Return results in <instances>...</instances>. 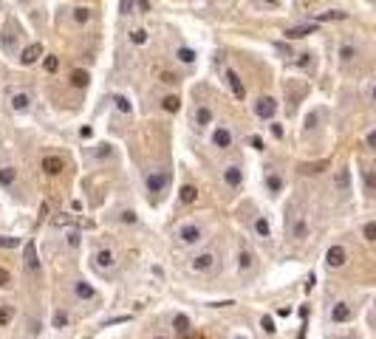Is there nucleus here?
I'll return each mask as SVG.
<instances>
[{
  "label": "nucleus",
  "mask_w": 376,
  "mask_h": 339,
  "mask_svg": "<svg viewBox=\"0 0 376 339\" xmlns=\"http://www.w3.org/2000/svg\"><path fill=\"white\" fill-rule=\"evenodd\" d=\"M167 184H170V173L167 170H156V173L147 175V192L156 198V195H162L164 189H167Z\"/></svg>",
  "instance_id": "obj_1"
},
{
  "label": "nucleus",
  "mask_w": 376,
  "mask_h": 339,
  "mask_svg": "<svg viewBox=\"0 0 376 339\" xmlns=\"http://www.w3.org/2000/svg\"><path fill=\"white\" fill-rule=\"evenodd\" d=\"M178 243L181 246H195L201 240V226L198 224H184L181 229H178Z\"/></svg>",
  "instance_id": "obj_2"
},
{
  "label": "nucleus",
  "mask_w": 376,
  "mask_h": 339,
  "mask_svg": "<svg viewBox=\"0 0 376 339\" xmlns=\"http://www.w3.org/2000/svg\"><path fill=\"white\" fill-rule=\"evenodd\" d=\"M215 263H218V257H215V252H201L192 257V272H198V275H206V272H212Z\"/></svg>",
  "instance_id": "obj_3"
},
{
  "label": "nucleus",
  "mask_w": 376,
  "mask_h": 339,
  "mask_svg": "<svg viewBox=\"0 0 376 339\" xmlns=\"http://www.w3.org/2000/svg\"><path fill=\"white\" fill-rule=\"evenodd\" d=\"M227 85H229V91H232V96L235 99H246V85H243V80L238 77V71H232V68H227Z\"/></svg>",
  "instance_id": "obj_4"
},
{
  "label": "nucleus",
  "mask_w": 376,
  "mask_h": 339,
  "mask_svg": "<svg viewBox=\"0 0 376 339\" xmlns=\"http://www.w3.org/2000/svg\"><path fill=\"white\" fill-rule=\"evenodd\" d=\"M255 113L260 116V119H272V116L277 113V99L275 96H260V99L255 102Z\"/></svg>",
  "instance_id": "obj_5"
},
{
  "label": "nucleus",
  "mask_w": 376,
  "mask_h": 339,
  "mask_svg": "<svg viewBox=\"0 0 376 339\" xmlns=\"http://www.w3.org/2000/svg\"><path fill=\"white\" fill-rule=\"evenodd\" d=\"M345 260H348V252H345V246H331L326 252V263L331 268H340V266H345Z\"/></svg>",
  "instance_id": "obj_6"
},
{
  "label": "nucleus",
  "mask_w": 376,
  "mask_h": 339,
  "mask_svg": "<svg viewBox=\"0 0 376 339\" xmlns=\"http://www.w3.org/2000/svg\"><path fill=\"white\" fill-rule=\"evenodd\" d=\"M23 260H26V268H29L31 275H37V272H40V260H37L34 240H29V243H26V249H23Z\"/></svg>",
  "instance_id": "obj_7"
},
{
  "label": "nucleus",
  "mask_w": 376,
  "mask_h": 339,
  "mask_svg": "<svg viewBox=\"0 0 376 339\" xmlns=\"http://www.w3.org/2000/svg\"><path fill=\"white\" fill-rule=\"evenodd\" d=\"M212 145H215V147H221V150H229V147H232V130L224 127V124H221V127H215V133H212Z\"/></svg>",
  "instance_id": "obj_8"
},
{
  "label": "nucleus",
  "mask_w": 376,
  "mask_h": 339,
  "mask_svg": "<svg viewBox=\"0 0 376 339\" xmlns=\"http://www.w3.org/2000/svg\"><path fill=\"white\" fill-rule=\"evenodd\" d=\"M40 57H43V45L40 43H31V45H26V48L20 51V62L23 65H34Z\"/></svg>",
  "instance_id": "obj_9"
},
{
  "label": "nucleus",
  "mask_w": 376,
  "mask_h": 339,
  "mask_svg": "<svg viewBox=\"0 0 376 339\" xmlns=\"http://www.w3.org/2000/svg\"><path fill=\"white\" fill-rule=\"evenodd\" d=\"M40 167H43V173H45V175H60V173L65 170V161L60 159V156H45Z\"/></svg>",
  "instance_id": "obj_10"
},
{
  "label": "nucleus",
  "mask_w": 376,
  "mask_h": 339,
  "mask_svg": "<svg viewBox=\"0 0 376 339\" xmlns=\"http://www.w3.org/2000/svg\"><path fill=\"white\" fill-rule=\"evenodd\" d=\"M93 263H96V268L108 272V268H114V266H116V254L111 252V249H102V252L93 254Z\"/></svg>",
  "instance_id": "obj_11"
},
{
  "label": "nucleus",
  "mask_w": 376,
  "mask_h": 339,
  "mask_svg": "<svg viewBox=\"0 0 376 339\" xmlns=\"http://www.w3.org/2000/svg\"><path fill=\"white\" fill-rule=\"evenodd\" d=\"M224 181H227V187H241L243 184V170L238 164H229L227 170H224Z\"/></svg>",
  "instance_id": "obj_12"
},
{
  "label": "nucleus",
  "mask_w": 376,
  "mask_h": 339,
  "mask_svg": "<svg viewBox=\"0 0 376 339\" xmlns=\"http://www.w3.org/2000/svg\"><path fill=\"white\" fill-rule=\"evenodd\" d=\"M351 317H354V308L348 303H337L331 308V319L334 322H351Z\"/></svg>",
  "instance_id": "obj_13"
},
{
  "label": "nucleus",
  "mask_w": 376,
  "mask_h": 339,
  "mask_svg": "<svg viewBox=\"0 0 376 339\" xmlns=\"http://www.w3.org/2000/svg\"><path fill=\"white\" fill-rule=\"evenodd\" d=\"M31 108V96L29 94H12V110L17 113H26Z\"/></svg>",
  "instance_id": "obj_14"
},
{
  "label": "nucleus",
  "mask_w": 376,
  "mask_h": 339,
  "mask_svg": "<svg viewBox=\"0 0 376 339\" xmlns=\"http://www.w3.org/2000/svg\"><path fill=\"white\" fill-rule=\"evenodd\" d=\"M314 34V26L311 23H305V26H291V29H286V37L289 40H300V37H308Z\"/></svg>",
  "instance_id": "obj_15"
},
{
  "label": "nucleus",
  "mask_w": 376,
  "mask_h": 339,
  "mask_svg": "<svg viewBox=\"0 0 376 339\" xmlns=\"http://www.w3.org/2000/svg\"><path fill=\"white\" fill-rule=\"evenodd\" d=\"M195 198H198V189L192 187V184H184V187L178 189V201L181 204H195Z\"/></svg>",
  "instance_id": "obj_16"
},
{
  "label": "nucleus",
  "mask_w": 376,
  "mask_h": 339,
  "mask_svg": "<svg viewBox=\"0 0 376 339\" xmlns=\"http://www.w3.org/2000/svg\"><path fill=\"white\" fill-rule=\"evenodd\" d=\"M209 122H212V110L206 108V105H198V108H195V124H198V127H206Z\"/></svg>",
  "instance_id": "obj_17"
},
{
  "label": "nucleus",
  "mask_w": 376,
  "mask_h": 339,
  "mask_svg": "<svg viewBox=\"0 0 376 339\" xmlns=\"http://www.w3.org/2000/svg\"><path fill=\"white\" fill-rule=\"evenodd\" d=\"M17 181V170L15 167H0V187H12Z\"/></svg>",
  "instance_id": "obj_18"
},
{
  "label": "nucleus",
  "mask_w": 376,
  "mask_h": 339,
  "mask_svg": "<svg viewBox=\"0 0 376 339\" xmlns=\"http://www.w3.org/2000/svg\"><path fill=\"white\" fill-rule=\"evenodd\" d=\"M74 294H77L79 300H93V289L88 286L85 280H77V283H74Z\"/></svg>",
  "instance_id": "obj_19"
},
{
  "label": "nucleus",
  "mask_w": 376,
  "mask_h": 339,
  "mask_svg": "<svg viewBox=\"0 0 376 339\" xmlns=\"http://www.w3.org/2000/svg\"><path fill=\"white\" fill-rule=\"evenodd\" d=\"M255 232H257V238H269L272 235V224H269V218H257L255 221Z\"/></svg>",
  "instance_id": "obj_20"
},
{
  "label": "nucleus",
  "mask_w": 376,
  "mask_h": 339,
  "mask_svg": "<svg viewBox=\"0 0 376 339\" xmlns=\"http://www.w3.org/2000/svg\"><path fill=\"white\" fill-rule=\"evenodd\" d=\"M238 266H241V272H252L255 257H252V252H249V249H243V252L238 254Z\"/></svg>",
  "instance_id": "obj_21"
},
{
  "label": "nucleus",
  "mask_w": 376,
  "mask_h": 339,
  "mask_svg": "<svg viewBox=\"0 0 376 339\" xmlns=\"http://www.w3.org/2000/svg\"><path fill=\"white\" fill-rule=\"evenodd\" d=\"M173 328H176V333L181 336V333L192 331L190 328V317H184V314H176V319H173Z\"/></svg>",
  "instance_id": "obj_22"
},
{
  "label": "nucleus",
  "mask_w": 376,
  "mask_h": 339,
  "mask_svg": "<svg viewBox=\"0 0 376 339\" xmlns=\"http://www.w3.org/2000/svg\"><path fill=\"white\" fill-rule=\"evenodd\" d=\"M356 54H359V51H356L354 43H342V45H340V59H342V62H351Z\"/></svg>",
  "instance_id": "obj_23"
},
{
  "label": "nucleus",
  "mask_w": 376,
  "mask_h": 339,
  "mask_svg": "<svg viewBox=\"0 0 376 339\" xmlns=\"http://www.w3.org/2000/svg\"><path fill=\"white\" fill-rule=\"evenodd\" d=\"M162 108L167 110V113H176V110L181 108V99H178L176 94H170V96H164V99H162Z\"/></svg>",
  "instance_id": "obj_24"
},
{
  "label": "nucleus",
  "mask_w": 376,
  "mask_h": 339,
  "mask_svg": "<svg viewBox=\"0 0 376 339\" xmlns=\"http://www.w3.org/2000/svg\"><path fill=\"white\" fill-rule=\"evenodd\" d=\"M334 184H337V189H340V192H348V187H351V173H348V170H340Z\"/></svg>",
  "instance_id": "obj_25"
},
{
  "label": "nucleus",
  "mask_w": 376,
  "mask_h": 339,
  "mask_svg": "<svg viewBox=\"0 0 376 339\" xmlns=\"http://www.w3.org/2000/svg\"><path fill=\"white\" fill-rule=\"evenodd\" d=\"M88 82H91L88 71H74V74H71V85H74V88H88Z\"/></svg>",
  "instance_id": "obj_26"
},
{
  "label": "nucleus",
  "mask_w": 376,
  "mask_h": 339,
  "mask_svg": "<svg viewBox=\"0 0 376 339\" xmlns=\"http://www.w3.org/2000/svg\"><path fill=\"white\" fill-rule=\"evenodd\" d=\"M114 105H116V110H119V113H133V105L128 102V96L116 94V96H114Z\"/></svg>",
  "instance_id": "obj_27"
},
{
  "label": "nucleus",
  "mask_w": 376,
  "mask_h": 339,
  "mask_svg": "<svg viewBox=\"0 0 376 339\" xmlns=\"http://www.w3.org/2000/svg\"><path fill=\"white\" fill-rule=\"evenodd\" d=\"M12 319H15V308L12 305H0V328H6Z\"/></svg>",
  "instance_id": "obj_28"
},
{
  "label": "nucleus",
  "mask_w": 376,
  "mask_h": 339,
  "mask_svg": "<svg viewBox=\"0 0 376 339\" xmlns=\"http://www.w3.org/2000/svg\"><path fill=\"white\" fill-rule=\"evenodd\" d=\"M266 187H269V192H280V189H283V181H280V175H277V173H269V175H266Z\"/></svg>",
  "instance_id": "obj_29"
},
{
  "label": "nucleus",
  "mask_w": 376,
  "mask_h": 339,
  "mask_svg": "<svg viewBox=\"0 0 376 339\" xmlns=\"http://www.w3.org/2000/svg\"><path fill=\"white\" fill-rule=\"evenodd\" d=\"M176 57L181 59L184 65H192V62H195V51H192V48H178Z\"/></svg>",
  "instance_id": "obj_30"
},
{
  "label": "nucleus",
  "mask_w": 376,
  "mask_h": 339,
  "mask_svg": "<svg viewBox=\"0 0 376 339\" xmlns=\"http://www.w3.org/2000/svg\"><path fill=\"white\" fill-rule=\"evenodd\" d=\"M291 235H294V238H297V240H303L305 235H308V224H305L303 218H300L297 224H294V229H291Z\"/></svg>",
  "instance_id": "obj_31"
},
{
  "label": "nucleus",
  "mask_w": 376,
  "mask_h": 339,
  "mask_svg": "<svg viewBox=\"0 0 376 339\" xmlns=\"http://www.w3.org/2000/svg\"><path fill=\"white\" fill-rule=\"evenodd\" d=\"M362 235H365L370 243H376V221H368V224L362 226Z\"/></svg>",
  "instance_id": "obj_32"
},
{
  "label": "nucleus",
  "mask_w": 376,
  "mask_h": 339,
  "mask_svg": "<svg viewBox=\"0 0 376 339\" xmlns=\"http://www.w3.org/2000/svg\"><path fill=\"white\" fill-rule=\"evenodd\" d=\"M93 156H96V159H108V156H114V147L111 145H96L93 147Z\"/></svg>",
  "instance_id": "obj_33"
},
{
  "label": "nucleus",
  "mask_w": 376,
  "mask_h": 339,
  "mask_svg": "<svg viewBox=\"0 0 376 339\" xmlns=\"http://www.w3.org/2000/svg\"><path fill=\"white\" fill-rule=\"evenodd\" d=\"M20 238H9V235H0V249H17Z\"/></svg>",
  "instance_id": "obj_34"
},
{
  "label": "nucleus",
  "mask_w": 376,
  "mask_h": 339,
  "mask_svg": "<svg viewBox=\"0 0 376 339\" xmlns=\"http://www.w3.org/2000/svg\"><path fill=\"white\" fill-rule=\"evenodd\" d=\"M130 40H133L136 45L147 43V31H144V29H136V31H130Z\"/></svg>",
  "instance_id": "obj_35"
},
{
  "label": "nucleus",
  "mask_w": 376,
  "mask_h": 339,
  "mask_svg": "<svg viewBox=\"0 0 376 339\" xmlns=\"http://www.w3.org/2000/svg\"><path fill=\"white\" fill-rule=\"evenodd\" d=\"M317 20H345V12H323Z\"/></svg>",
  "instance_id": "obj_36"
},
{
  "label": "nucleus",
  "mask_w": 376,
  "mask_h": 339,
  "mask_svg": "<svg viewBox=\"0 0 376 339\" xmlns=\"http://www.w3.org/2000/svg\"><path fill=\"white\" fill-rule=\"evenodd\" d=\"M74 20H77V23H88V20H91V12H88V9H74Z\"/></svg>",
  "instance_id": "obj_37"
},
{
  "label": "nucleus",
  "mask_w": 376,
  "mask_h": 339,
  "mask_svg": "<svg viewBox=\"0 0 376 339\" xmlns=\"http://www.w3.org/2000/svg\"><path fill=\"white\" fill-rule=\"evenodd\" d=\"M65 325H68V314H65V311H57V314H54V328H65Z\"/></svg>",
  "instance_id": "obj_38"
},
{
  "label": "nucleus",
  "mask_w": 376,
  "mask_h": 339,
  "mask_svg": "<svg viewBox=\"0 0 376 339\" xmlns=\"http://www.w3.org/2000/svg\"><path fill=\"white\" fill-rule=\"evenodd\" d=\"M365 187H368L370 192L376 189V173H373V170H365Z\"/></svg>",
  "instance_id": "obj_39"
},
{
  "label": "nucleus",
  "mask_w": 376,
  "mask_h": 339,
  "mask_svg": "<svg viewBox=\"0 0 376 339\" xmlns=\"http://www.w3.org/2000/svg\"><path fill=\"white\" fill-rule=\"evenodd\" d=\"M260 328H263L266 333H275V331H277V328H275V319H272V317H263V319H260Z\"/></svg>",
  "instance_id": "obj_40"
},
{
  "label": "nucleus",
  "mask_w": 376,
  "mask_h": 339,
  "mask_svg": "<svg viewBox=\"0 0 376 339\" xmlns=\"http://www.w3.org/2000/svg\"><path fill=\"white\" fill-rule=\"evenodd\" d=\"M119 221H122V224H136V212L133 210H125L119 215Z\"/></svg>",
  "instance_id": "obj_41"
},
{
  "label": "nucleus",
  "mask_w": 376,
  "mask_h": 339,
  "mask_svg": "<svg viewBox=\"0 0 376 339\" xmlns=\"http://www.w3.org/2000/svg\"><path fill=\"white\" fill-rule=\"evenodd\" d=\"M119 9H122V15H133V0H122Z\"/></svg>",
  "instance_id": "obj_42"
},
{
  "label": "nucleus",
  "mask_w": 376,
  "mask_h": 339,
  "mask_svg": "<svg viewBox=\"0 0 376 339\" xmlns=\"http://www.w3.org/2000/svg\"><path fill=\"white\" fill-rule=\"evenodd\" d=\"M57 65H60L57 57H45V71H57Z\"/></svg>",
  "instance_id": "obj_43"
},
{
  "label": "nucleus",
  "mask_w": 376,
  "mask_h": 339,
  "mask_svg": "<svg viewBox=\"0 0 376 339\" xmlns=\"http://www.w3.org/2000/svg\"><path fill=\"white\" fill-rule=\"evenodd\" d=\"M308 62H311V54H308V51H303V54L297 57V65H300V68H305Z\"/></svg>",
  "instance_id": "obj_44"
},
{
  "label": "nucleus",
  "mask_w": 376,
  "mask_h": 339,
  "mask_svg": "<svg viewBox=\"0 0 376 339\" xmlns=\"http://www.w3.org/2000/svg\"><path fill=\"white\" fill-rule=\"evenodd\" d=\"M9 280H12V277H9V272H6V268H0V289H6Z\"/></svg>",
  "instance_id": "obj_45"
},
{
  "label": "nucleus",
  "mask_w": 376,
  "mask_h": 339,
  "mask_svg": "<svg viewBox=\"0 0 376 339\" xmlns=\"http://www.w3.org/2000/svg\"><path fill=\"white\" fill-rule=\"evenodd\" d=\"M178 339H204V336H201V333H195V331H187V333H181Z\"/></svg>",
  "instance_id": "obj_46"
},
{
  "label": "nucleus",
  "mask_w": 376,
  "mask_h": 339,
  "mask_svg": "<svg viewBox=\"0 0 376 339\" xmlns=\"http://www.w3.org/2000/svg\"><path fill=\"white\" fill-rule=\"evenodd\" d=\"M252 147H255V150H263V139L260 136H252Z\"/></svg>",
  "instance_id": "obj_47"
},
{
  "label": "nucleus",
  "mask_w": 376,
  "mask_h": 339,
  "mask_svg": "<svg viewBox=\"0 0 376 339\" xmlns=\"http://www.w3.org/2000/svg\"><path fill=\"white\" fill-rule=\"evenodd\" d=\"M68 243H71V246H79V232H71V235H68Z\"/></svg>",
  "instance_id": "obj_48"
},
{
  "label": "nucleus",
  "mask_w": 376,
  "mask_h": 339,
  "mask_svg": "<svg viewBox=\"0 0 376 339\" xmlns=\"http://www.w3.org/2000/svg\"><path fill=\"white\" fill-rule=\"evenodd\" d=\"M162 80H164V82H167V85H176V82H178V80H176V77H173V74H164Z\"/></svg>",
  "instance_id": "obj_49"
},
{
  "label": "nucleus",
  "mask_w": 376,
  "mask_h": 339,
  "mask_svg": "<svg viewBox=\"0 0 376 339\" xmlns=\"http://www.w3.org/2000/svg\"><path fill=\"white\" fill-rule=\"evenodd\" d=\"M368 147H373V150H376V130H373V133H368Z\"/></svg>",
  "instance_id": "obj_50"
},
{
  "label": "nucleus",
  "mask_w": 376,
  "mask_h": 339,
  "mask_svg": "<svg viewBox=\"0 0 376 339\" xmlns=\"http://www.w3.org/2000/svg\"><path fill=\"white\" fill-rule=\"evenodd\" d=\"M79 136H82V139H91L93 130H91V127H82V130H79Z\"/></svg>",
  "instance_id": "obj_51"
},
{
  "label": "nucleus",
  "mask_w": 376,
  "mask_h": 339,
  "mask_svg": "<svg viewBox=\"0 0 376 339\" xmlns=\"http://www.w3.org/2000/svg\"><path fill=\"white\" fill-rule=\"evenodd\" d=\"M272 133H275V136L280 139V136H283V127H280V124H272Z\"/></svg>",
  "instance_id": "obj_52"
},
{
  "label": "nucleus",
  "mask_w": 376,
  "mask_h": 339,
  "mask_svg": "<svg viewBox=\"0 0 376 339\" xmlns=\"http://www.w3.org/2000/svg\"><path fill=\"white\" fill-rule=\"evenodd\" d=\"M235 339H249V336H243V333H235Z\"/></svg>",
  "instance_id": "obj_53"
},
{
  "label": "nucleus",
  "mask_w": 376,
  "mask_h": 339,
  "mask_svg": "<svg viewBox=\"0 0 376 339\" xmlns=\"http://www.w3.org/2000/svg\"><path fill=\"white\" fill-rule=\"evenodd\" d=\"M266 3H272V6H277V3H280V0H266Z\"/></svg>",
  "instance_id": "obj_54"
},
{
  "label": "nucleus",
  "mask_w": 376,
  "mask_h": 339,
  "mask_svg": "<svg viewBox=\"0 0 376 339\" xmlns=\"http://www.w3.org/2000/svg\"><path fill=\"white\" fill-rule=\"evenodd\" d=\"M370 96H373V102H376V85H373V91H370Z\"/></svg>",
  "instance_id": "obj_55"
},
{
  "label": "nucleus",
  "mask_w": 376,
  "mask_h": 339,
  "mask_svg": "<svg viewBox=\"0 0 376 339\" xmlns=\"http://www.w3.org/2000/svg\"><path fill=\"white\" fill-rule=\"evenodd\" d=\"M156 339H164V336H156Z\"/></svg>",
  "instance_id": "obj_56"
}]
</instances>
